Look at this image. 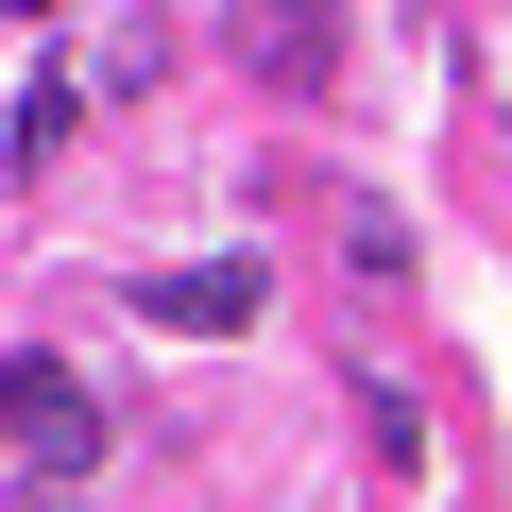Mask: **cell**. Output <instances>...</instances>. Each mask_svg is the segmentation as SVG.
I'll return each instance as SVG.
<instances>
[{
    "instance_id": "obj_2",
    "label": "cell",
    "mask_w": 512,
    "mask_h": 512,
    "mask_svg": "<svg viewBox=\"0 0 512 512\" xmlns=\"http://www.w3.org/2000/svg\"><path fill=\"white\" fill-rule=\"evenodd\" d=\"M239 69L256 86H325L342 69V0H239Z\"/></svg>"
},
{
    "instance_id": "obj_4",
    "label": "cell",
    "mask_w": 512,
    "mask_h": 512,
    "mask_svg": "<svg viewBox=\"0 0 512 512\" xmlns=\"http://www.w3.org/2000/svg\"><path fill=\"white\" fill-rule=\"evenodd\" d=\"M69 120H86V103H69V69H52V86H18V171H52V154H69Z\"/></svg>"
},
{
    "instance_id": "obj_5",
    "label": "cell",
    "mask_w": 512,
    "mask_h": 512,
    "mask_svg": "<svg viewBox=\"0 0 512 512\" xmlns=\"http://www.w3.org/2000/svg\"><path fill=\"white\" fill-rule=\"evenodd\" d=\"M0 18H52V0H0Z\"/></svg>"
},
{
    "instance_id": "obj_1",
    "label": "cell",
    "mask_w": 512,
    "mask_h": 512,
    "mask_svg": "<svg viewBox=\"0 0 512 512\" xmlns=\"http://www.w3.org/2000/svg\"><path fill=\"white\" fill-rule=\"evenodd\" d=\"M0 444H18L35 478H86V461H103V410H86L52 359H0Z\"/></svg>"
},
{
    "instance_id": "obj_3",
    "label": "cell",
    "mask_w": 512,
    "mask_h": 512,
    "mask_svg": "<svg viewBox=\"0 0 512 512\" xmlns=\"http://www.w3.org/2000/svg\"><path fill=\"white\" fill-rule=\"evenodd\" d=\"M137 308H154V325H256V256H205V274H154Z\"/></svg>"
}]
</instances>
